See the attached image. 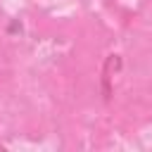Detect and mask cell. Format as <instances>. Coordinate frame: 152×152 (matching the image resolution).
<instances>
[]
</instances>
